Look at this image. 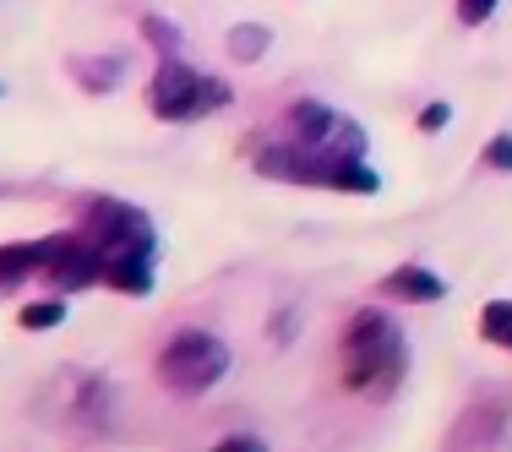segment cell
<instances>
[{"label":"cell","instance_id":"1","mask_svg":"<svg viewBox=\"0 0 512 452\" xmlns=\"http://www.w3.org/2000/svg\"><path fill=\"white\" fill-rule=\"evenodd\" d=\"M82 235L93 240V251L104 256V284H115L120 295H148L153 289V256L158 235L153 218L131 202H93L82 218Z\"/></svg>","mask_w":512,"mask_h":452},{"label":"cell","instance_id":"2","mask_svg":"<svg viewBox=\"0 0 512 452\" xmlns=\"http://www.w3.org/2000/svg\"><path fill=\"white\" fill-rule=\"evenodd\" d=\"M404 365H409L404 327H398L382 305H365V311L349 316V327H344V387L382 398L404 382Z\"/></svg>","mask_w":512,"mask_h":452},{"label":"cell","instance_id":"3","mask_svg":"<svg viewBox=\"0 0 512 452\" xmlns=\"http://www.w3.org/2000/svg\"><path fill=\"white\" fill-rule=\"evenodd\" d=\"M256 175H267V180H289V186L360 191V197H371V191L382 186V175H376V169L365 164V158L322 153V148H306V142H295V148H262V153H256Z\"/></svg>","mask_w":512,"mask_h":452},{"label":"cell","instance_id":"4","mask_svg":"<svg viewBox=\"0 0 512 452\" xmlns=\"http://www.w3.org/2000/svg\"><path fill=\"white\" fill-rule=\"evenodd\" d=\"M229 376V344L218 333H202V327H180L164 349H158V382L180 398H197L213 382Z\"/></svg>","mask_w":512,"mask_h":452},{"label":"cell","instance_id":"5","mask_svg":"<svg viewBox=\"0 0 512 452\" xmlns=\"http://www.w3.org/2000/svg\"><path fill=\"white\" fill-rule=\"evenodd\" d=\"M148 104L158 120H197L207 109H224L229 104V88L213 77H197L191 66H180L175 55L158 60L153 71V88H148Z\"/></svg>","mask_w":512,"mask_h":452},{"label":"cell","instance_id":"6","mask_svg":"<svg viewBox=\"0 0 512 452\" xmlns=\"http://www.w3.org/2000/svg\"><path fill=\"white\" fill-rule=\"evenodd\" d=\"M44 278L55 289H88L104 278V256L93 251L88 235H55L50 246V262H44Z\"/></svg>","mask_w":512,"mask_h":452},{"label":"cell","instance_id":"7","mask_svg":"<svg viewBox=\"0 0 512 452\" xmlns=\"http://www.w3.org/2000/svg\"><path fill=\"white\" fill-rule=\"evenodd\" d=\"M502 431H507V403L502 398H480L453 420L442 452H496L502 447Z\"/></svg>","mask_w":512,"mask_h":452},{"label":"cell","instance_id":"8","mask_svg":"<svg viewBox=\"0 0 512 452\" xmlns=\"http://www.w3.org/2000/svg\"><path fill=\"white\" fill-rule=\"evenodd\" d=\"M382 295H387V300H404V305H436V300L447 295V284L431 273V267L404 262L398 273H387V278H382Z\"/></svg>","mask_w":512,"mask_h":452},{"label":"cell","instance_id":"9","mask_svg":"<svg viewBox=\"0 0 512 452\" xmlns=\"http://www.w3.org/2000/svg\"><path fill=\"white\" fill-rule=\"evenodd\" d=\"M50 246H55V235L50 240H28V246H0V289H17L22 278L44 273Z\"/></svg>","mask_w":512,"mask_h":452},{"label":"cell","instance_id":"10","mask_svg":"<svg viewBox=\"0 0 512 452\" xmlns=\"http://www.w3.org/2000/svg\"><path fill=\"white\" fill-rule=\"evenodd\" d=\"M338 109H327V104H316V99H300L295 109H289V126H295V137L306 142V148H327L333 142V131H338Z\"/></svg>","mask_w":512,"mask_h":452},{"label":"cell","instance_id":"11","mask_svg":"<svg viewBox=\"0 0 512 452\" xmlns=\"http://www.w3.org/2000/svg\"><path fill=\"white\" fill-rule=\"evenodd\" d=\"M267 44H273V33H267L262 22H235V28H229V55H235L240 66L262 60V55H267Z\"/></svg>","mask_w":512,"mask_h":452},{"label":"cell","instance_id":"12","mask_svg":"<svg viewBox=\"0 0 512 452\" xmlns=\"http://www.w3.org/2000/svg\"><path fill=\"white\" fill-rule=\"evenodd\" d=\"M480 338L496 349H512V300H491L480 311Z\"/></svg>","mask_w":512,"mask_h":452},{"label":"cell","instance_id":"13","mask_svg":"<svg viewBox=\"0 0 512 452\" xmlns=\"http://www.w3.org/2000/svg\"><path fill=\"white\" fill-rule=\"evenodd\" d=\"M28 333H44V327H60L66 322V300H33V305H22V316H17Z\"/></svg>","mask_w":512,"mask_h":452},{"label":"cell","instance_id":"14","mask_svg":"<svg viewBox=\"0 0 512 452\" xmlns=\"http://www.w3.org/2000/svg\"><path fill=\"white\" fill-rule=\"evenodd\" d=\"M77 77H88V88H93V93H104V88H115L120 60H77Z\"/></svg>","mask_w":512,"mask_h":452},{"label":"cell","instance_id":"15","mask_svg":"<svg viewBox=\"0 0 512 452\" xmlns=\"http://www.w3.org/2000/svg\"><path fill=\"white\" fill-rule=\"evenodd\" d=\"M142 33H148V44H153L158 55H175V39H180L175 22H164V17H142Z\"/></svg>","mask_w":512,"mask_h":452},{"label":"cell","instance_id":"16","mask_svg":"<svg viewBox=\"0 0 512 452\" xmlns=\"http://www.w3.org/2000/svg\"><path fill=\"white\" fill-rule=\"evenodd\" d=\"M485 164L502 169V175H512V131H502V137H491V148H485Z\"/></svg>","mask_w":512,"mask_h":452},{"label":"cell","instance_id":"17","mask_svg":"<svg viewBox=\"0 0 512 452\" xmlns=\"http://www.w3.org/2000/svg\"><path fill=\"white\" fill-rule=\"evenodd\" d=\"M496 0H458V22L463 28H480V22H491Z\"/></svg>","mask_w":512,"mask_h":452},{"label":"cell","instance_id":"18","mask_svg":"<svg viewBox=\"0 0 512 452\" xmlns=\"http://www.w3.org/2000/svg\"><path fill=\"white\" fill-rule=\"evenodd\" d=\"M213 452H267V442H262L256 431H235V436H224Z\"/></svg>","mask_w":512,"mask_h":452},{"label":"cell","instance_id":"19","mask_svg":"<svg viewBox=\"0 0 512 452\" xmlns=\"http://www.w3.org/2000/svg\"><path fill=\"white\" fill-rule=\"evenodd\" d=\"M447 120H453V109H447V104H425L420 109V131H425V137H431V131H442Z\"/></svg>","mask_w":512,"mask_h":452}]
</instances>
